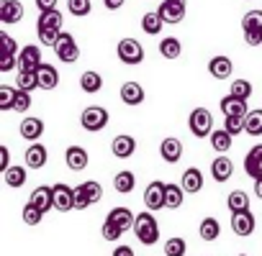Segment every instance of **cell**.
<instances>
[{
    "instance_id": "cell-48",
    "label": "cell",
    "mask_w": 262,
    "mask_h": 256,
    "mask_svg": "<svg viewBox=\"0 0 262 256\" xmlns=\"http://www.w3.org/2000/svg\"><path fill=\"white\" fill-rule=\"evenodd\" d=\"M29 108H31V92H26V90H18V92H16L13 110H18V113H26Z\"/></svg>"
},
{
    "instance_id": "cell-8",
    "label": "cell",
    "mask_w": 262,
    "mask_h": 256,
    "mask_svg": "<svg viewBox=\"0 0 262 256\" xmlns=\"http://www.w3.org/2000/svg\"><path fill=\"white\" fill-rule=\"evenodd\" d=\"M144 205L149 210H162L165 208V182H149L144 190Z\"/></svg>"
},
{
    "instance_id": "cell-46",
    "label": "cell",
    "mask_w": 262,
    "mask_h": 256,
    "mask_svg": "<svg viewBox=\"0 0 262 256\" xmlns=\"http://www.w3.org/2000/svg\"><path fill=\"white\" fill-rule=\"evenodd\" d=\"M90 205H93V200H90L85 185H77V187H75V210H85V208H90Z\"/></svg>"
},
{
    "instance_id": "cell-34",
    "label": "cell",
    "mask_w": 262,
    "mask_h": 256,
    "mask_svg": "<svg viewBox=\"0 0 262 256\" xmlns=\"http://www.w3.org/2000/svg\"><path fill=\"white\" fill-rule=\"evenodd\" d=\"M16 87H18V90H26V92L36 90V87H39V69H36V72L21 69V72H18V80H16Z\"/></svg>"
},
{
    "instance_id": "cell-54",
    "label": "cell",
    "mask_w": 262,
    "mask_h": 256,
    "mask_svg": "<svg viewBox=\"0 0 262 256\" xmlns=\"http://www.w3.org/2000/svg\"><path fill=\"white\" fill-rule=\"evenodd\" d=\"M113 256H134V248H131V246H116Z\"/></svg>"
},
{
    "instance_id": "cell-19",
    "label": "cell",
    "mask_w": 262,
    "mask_h": 256,
    "mask_svg": "<svg viewBox=\"0 0 262 256\" xmlns=\"http://www.w3.org/2000/svg\"><path fill=\"white\" fill-rule=\"evenodd\" d=\"M108 220H111L113 225H118V228L126 233V231H134V220H137V215L131 213L128 208H113V210L108 213Z\"/></svg>"
},
{
    "instance_id": "cell-26",
    "label": "cell",
    "mask_w": 262,
    "mask_h": 256,
    "mask_svg": "<svg viewBox=\"0 0 262 256\" xmlns=\"http://www.w3.org/2000/svg\"><path fill=\"white\" fill-rule=\"evenodd\" d=\"M59 85V72L52 64H41L39 67V87L41 90H54Z\"/></svg>"
},
{
    "instance_id": "cell-4",
    "label": "cell",
    "mask_w": 262,
    "mask_h": 256,
    "mask_svg": "<svg viewBox=\"0 0 262 256\" xmlns=\"http://www.w3.org/2000/svg\"><path fill=\"white\" fill-rule=\"evenodd\" d=\"M116 54L123 64H131V67L144 62V46L137 39H121L118 46H116Z\"/></svg>"
},
{
    "instance_id": "cell-52",
    "label": "cell",
    "mask_w": 262,
    "mask_h": 256,
    "mask_svg": "<svg viewBox=\"0 0 262 256\" xmlns=\"http://www.w3.org/2000/svg\"><path fill=\"white\" fill-rule=\"evenodd\" d=\"M8 167H11V149L0 146V172H6Z\"/></svg>"
},
{
    "instance_id": "cell-5",
    "label": "cell",
    "mask_w": 262,
    "mask_h": 256,
    "mask_svg": "<svg viewBox=\"0 0 262 256\" xmlns=\"http://www.w3.org/2000/svg\"><path fill=\"white\" fill-rule=\"evenodd\" d=\"M54 54H57V59H59V62H64V64L77 62V59H80V46H77L75 36H72V34H67V31H62L59 41L54 44Z\"/></svg>"
},
{
    "instance_id": "cell-20",
    "label": "cell",
    "mask_w": 262,
    "mask_h": 256,
    "mask_svg": "<svg viewBox=\"0 0 262 256\" xmlns=\"http://www.w3.org/2000/svg\"><path fill=\"white\" fill-rule=\"evenodd\" d=\"M208 72H211V77H213V80H226V77H231L234 64H231V59H229V57L219 54V57H213V59L208 62Z\"/></svg>"
},
{
    "instance_id": "cell-47",
    "label": "cell",
    "mask_w": 262,
    "mask_h": 256,
    "mask_svg": "<svg viewBox=\"0 0 262 256\" xmlns=\"http://www.w3.org/2000/svg\"><path fill=\"white\" fill-rule=\"evenodd\" d=\"M100 236H103L105 241H118V238L123 236V231H121L118 225H113V223L105 218V220H103V228H100Z\"/></svg>"
},
{
    "instance_id": "cell-36",
    "label": "cell",
    "mask_w": 262,
    "mask_h": 256,
    "mask_svg": "<svg viewBox=\"0 0 262 256\" xmlns=\"http://www.w3.org/2000/svg\"><path fill=\"white\" fill-rule=\"evenodd\" d=\"M198 233H201V238H203V241H216V238H219V233H221V225H219V220H216V218H203V220H201Z\"/></svg>"
},
{
    "instance_id": "cell-40",
    "label": "cell",
    "mask_w": 262,
    "mask_h": 256,
    "mask_svg": "<svg viewBox=\"0 0 262 256\" xmlns=\"http://www.w3.org/2000/svg\"><path fill=\"white\" fill-rule=\"evenodd\" d=\"M16 92H18V87H11V85H0V110H13Z\"/></svg>"
},
{
    "instance_id": "cell-21",
    "label": "cell",
    "mask_w": 262,
    "mask_h": 256,
    "mask_svg": "<svg viewBox=\"0 0 262 256\" xmlns=\"http://www.w3.org/2000/svg\"><path fill=\"white\" fill-rule=\"evenodd\" d=\"M211 174H213L216 182H226V180H231V174H234V162H231L226 154L216 157L213 164H211Z\"/></svg>"
},
{
    "instance_id": "cell-15",
    "label": "cell",
    "mask_w": 262,
    "mask_h": 256,
    "mask_svg": "<svg viewBox=\"0 0 262 256\" xmlns=\"http://www.w3.org/2000/svg\"><path fill=\"white\" fill-rule=\"evenodd\" d=\"M47 159H49L47 146H44V144L31 141V146L26 149V167H29V169H41V167L47 164Z\"/></svg>"
},
{
    "instance_id": "cell-37",
    "label": "cell",
    "mask_w": 262,
    "mask_h": 256,
    "mask_svg": "<svg viewBox=\"0 0 262 256\" xmlns=\"http://www.w3.org/2000/svg\"><path fill=\"white\" fill-rule=\"evenodd\" d=\"M224 128L231 136H239L247 131V115H224Z\"/></svg>"
},
{
    "instance_id": "cell-13",
    "label": "cell",
    "mask_w": 262,
    "mask_h": 256,
    "mask_svg": "<svg viewBox=\"0 0 262 256\" xmlns=\"http://www.w3.org/2000/svg\"><path fill=\"white\" fill-rule=\"evenodd\" d=\"M29 202H34V205L47 215V213L54 208V190H52V187H47V185H41V187H36V190L31 192Z\"/></svg>"
},
{
    "instance_id": "cell-3",
    "label": "cell",
    "mask_w": 262,
    "mask_h": 256,
    "mask_svg": "<svg viewBox=\"0 0 262 256\" xmlns=\"http://www.w3.org/2000/svg\"><path fill=\"white\" fill-rule=\"evenodd\" d=\"M108 120H111V115H108V110L100 108V105H90V108H85L82 115H80L82 128H85V131H90V134L103 131V128L108 125Z\"/></svg>"
},
{
    "instance_id": "cell-33",
    "label": "cell",
    "mask_w": 262,
    "mask_h": 256,
    "mask_svg": "<svg viewBox=\"0 0 262 256\" xmlns=\"http://www.w3.org/2000/svg\"><path fill=\"white\" fill-rule=\"evenodd\" d=\"M26 177H29L26 167H8L3 172V180H6L8 187H24L26 185Z\"/></svg>"
},
{
    "instance_id": "cell-39",
    "label": "cell",
    "mask_w": 262,
    "mask_h": 256,
    "mask_svg": "<svg viewBox=\"0 0 262 256\" xmlns=\"http://www.w3.org/2000/svg\"><path fill=\"white\" fill-rule=\"evenodd\" d=\"M185 251H188L185 238L172 236V238H167V241H165V256H185Z\"/></svg>"
},
{
    "instance_id": "cell-44",
    "label": "cell",
    "mask_w": 262,
    "mask_h": 256,
    "mask_svg": "<svg viewBox=\"0 0 262 256\" xmlns=\"http://www.w3.org/2000/svg\"><path fill=\"white\" fill-rule=\"evenodd\" d=\"M67 8H70V13L77 16V18H82V16H88V13L93 11L90 0H67Z\"/></svg>"
},
{
    "instance_id": "cell-6",
    "label": "cell",
    "mask_w": 262,
    "mask_h": 256,
    "mask_svg": "<svg viewBox=\"0 0 262 256\" xmlns=\"http://www.w3.org/2000/svg\"><path fill=\"white\" fill-rule=\"evenodd\" d=\"M157 11H160V16L165 18V23H180V21L185 18L188 3H185V0H162Z\"/></svg>"
},
{
    "instance_id": "cell-49",
    "label": "cell",
    "mask_w": 262,
    "mask_h": 256,
    "mask_svg": "<svg viewBox=\"0 0 262 256\" xmlns=\"http://www.w3.org/2000/svg\"><path fill=\"white\" fill-rule=\"evenodd\" d=\"M85 185V190H88V195H90V200H93V205L103 197V187L95 182V180H88V182H82Z\"/></svg>"
},
{
    "instance_id": "cell-14",
    "label": "cell",
    "mask_w": 262,
    "mask_h": 256,
    "mask_svg": "<svg viewBox=\"0 0 262 256\" xmlns=\"http://www.w3.org/2000/svg\"><path fill=\"white\" fill-rule=\"evenodd\" d=\"M160 157H162L167 164H178L180 157H183V144H180V139H175V136L165 139V141L160 144Z\"/></svg>"
},
{
    "instance_id": "cell-57",
    "label": "cell",
    "mask_w": 262,
    "mask_h": 256,
    "mask_svg": "<svg viewBox=\"0 0 262 256\" xmlns=\"http://www.w3.org/2000/svg\"><path fill=\"white\" fill-rule=\"evenodd\" d=\"M254 192H257V197L262 200V177H259V180H254Z\"/></svg>"
},
{
    "instance_id": "cell-24",
    "label": "cell",
    "mask_w": 262,
    "mask_h": 256,
    "mask_svg": "<svg viewBox=\"0 0 262 256\" xmlns=\"http://www.w3.org/2000/svg\"><path fill=\"white\" fill-rule=\"evenodd\" d=\"M134 187H137V177H134V172L123 169V172H118V174L113 177V190H116L118 195H128V192H134Z\"/></svg>"
},
{
    "instance_id": "cell-31",
    "label": "cell",
    "mask_w": 262,
    "mask_h": 256,
    "mask_svg": "<svg viewBox=\"0 0 262 256\" xmlns=\"http://www.w3.org/2000/svg\"><path fill=\"white\" fill-rule=\"evenodd\" d=\"M231 144H234V136L226 131V128H221V131H213V134H211V146H213V151L226 154V151L231 149Z\"/></svg>"
},
{
    "instance_id": "cell-2",
    "label": "cell",
    "mask_w": 262,
    "mask_h": 256,
    "mask_svg": "<svg viewBox=\"0 0 262 256\" xmlns=\"http://www.w3.org/2000/svg\"><path fill=\"white\" fill-rule=\"evenodd\" d=\"M188 128H190V134L195 139H206V136L213 134V115L206 108H195V110H190Z\"/></svg>"
},
{
    "instance_id": "cell-1",
    "label": "cell",
    "mask_w": 262,
    "mask_h": 256,
    "mask_svg": "<svg viewBox=\"0 0 262 256\" xmlns=\"http://www.w3.org/2000/svg\"><path fill=\"white\" fill-rule=\"evenodd\" d=\"M134 233L139 238V243L144 246H155L160 241V225H157V218L152 213H139L137 220H134Z\"/></svg>"
},
{
    "instance_id": "cell-38",
    "label": "cell",
    "mask_w": 262,
    "mask_h": 256,
    "mask_svg": "<svg viewBox=\"0 0 262 256\" xmlns=\"http://www.w3.org/2000/svg\"><path fill=\"white\" fill-rule=\"evenodd\" d=\"M247 134L249 136H262V108L247 113Z\"/></svg>"
},
{
    "instance_id": "cell-30",
    "label": "cell",
    "mask_w": 262,
    "mask_h": 256,
    "mask_svg": "<svg viewBox=\"0 0 262 256\" xmlns=\"http://www.w3.org/2000/svg\"><path fill=\"white\" fill-rule=\"evenodd\" d=\"M221 110H224V115H247V100L226 95L221 100Z\"/></svg>"
},
{
    "instance_id": "cell-43",
    "label": "cell",
    "mask_w": 262,
    "mask_h": 256,
    "mask_svg": "<svg viewBox=\"0 0 262 256\" xmlns=\"http://www.w3.org/2000/svg\"><path fill=\"white\" fill-rule=\"evenodd\" d=\"M229 95L242 97V100H249V95H252V82H247V80H234V82H231Z\"/></svg>"
},
{
    "instance_id": "cell-28",
    "label": "cell",
    "mask_w": 262,
    "mask_h": 256,
    "mask_svg": "<svg viewBox=\"0 0 262 256\" xmlns=\"http://www.w3.org/2000/svg\"><path fill=\"white\" fill-rule=\"evenodd\" d=\"M62 13L57 8L52 11H39V21H36V29H62Z\"/></svg>"
},
{
    "instance_id": "cell-9",
    "label": "cell",
    "mask_w": 262,
    "mask_h": 256,
    "mask_svg": "<svg viewBox=\"0 0 262 256\" xmlns=\"http://www.w3.org/2000/svg\"><path fill=\"white\" fill-rule=\"evenodd\" d=\"M254 225H257V220H254V215H252L249 210H244V213H231V231H234L236 236H252V233H254Z\"/></svg>"
},
{
    "instance_id": "cell-35",
    "label": "cell",
    "mask_w": 262,
    "mask_h": 256,
    "mask_svg": "<svg viewBox=\"0 0 262 256\" xmlns=\"http://www.w3.org/2000/svg\"><path fill=\"white\" fill-rule=\"evenodd\" d=\"M226 208H229L231 213H244V210H249V197H247V192L234 190V192L226 197Z\"/></svg>"
},
{
    "instance_id": "cell-29",
    "label": "cell",
    "mask_w": 262,
    "mask_h": 256,
    "mask_svg": "<svg viewBox=\"0 0 262 256\" xmlns=\"http://www.w3.org/2000/svg\"><path fill=\"white\" fill-rule=\"evenodd\" d=\"M162 26H165V18L160 16V11H149V13H144V18H142V29H144V34L157 36V34L162 31Z\"/></svg>"
},
{
    "instance_id": "cell-55",
    "label": "cell",
    "mask_w": 262,
    "mask_h": 256,
    "mask_svg": "<svg viewBox=\"0 0 262 256\" xmlns=\"http://www.w3.org/2000/svg\"><path fill=\"white\" fill-rule=\"evenodd\" d=\"M36 8L39 11H52V8H57V0H36Z\"/></svg>"
},
{
    "instance_id": "cell-17",
    "label": "cell",
    "mask_w": 262,
    "mask_h": 256,
    "mask_svg": "<svg viewBox=\"0 0 262 256\" xmlns=\"http://www.w3.org/2000/svg\"><path fill=\"white\" fill-rule=\"evenodd\" d=\"M244 172L252 177V180H259L262 177V144L252 146L247 159H244Z\"/></svg>"
},
{
    "instance_id": "cell-32",
    "label": "cell",
    "mask_w": 262,
    "mask_h": 256,
    "mask_svg": "<svg viewBox=\"0 0 262 256\" xmlns=\"http://www.w3.org/2000/svg\"><path fill=\"white\" fill-rule=\"evenodd\" d=\"M160 54H162L165 59H178V57L183 54V44H180V39H175V36L162 39V41H160Z\"/></svg>"
},
{
    "instance_id": "cell-56",
    "label": "cell",
    "mask_w": 262,
    "mask_h": 256,
    "mask_svg": "<svg viewBox=\"0 0 262 256\" xmlns=\"http://www.w3.org/2000/svg\"><path fill=\"white\" fill-rule=\"evenodd\" d=\"M123 3H126V0H103V6L108 11H118V8H123Z\"/></svg>"
},
{
    "instance_id": "cell-18",
    "label": "cell",
    "mask_w": 262,
    "mask_h": 256,
    "mask_svg": "<svg viewBox=\"0 0 262 256\" xmlns=\"http://www.w3.org/2000/svg\"><path fill=\"white\" fill-rule=\"evenodd\" d=\"M24 18V6L18 3V0H3L0 3V21L3 23H18Z\"/></svg>"
},
{
    "instance_id": "cell-58",
    "label": "cell",
    "mask_w": 262,
    "mask_h": 256,
    "mask_svg": "<svg viewBox=\"0 0 262 256\" xmlns=\"http://www.w3.org/2000/svg\"><path fill=\"white\" fill-rule=\"evenodd\" d=\"M236 256H247V253H236Z\"/></svg>"
},
{
    "instance_id": "cell-42",
    "label": "cell",
    "mask_w": 262,
    "mask_h": 256,
    "mask_svg": "<svg viewBox=\"0 0 262 256\" xmlns=\"http://www.w3.org/2000/svg\"><path fill=\"white\" fill-rule=\"evenodd\" d=\"M242 31H262V11H249L242 18Z\"/></svg>"
},
{
    "instance_id": "cell-10",
    "label": "cell",
    "mask_w": 262,
    "mask_h": 256,
    "mask_svg": "<svg viewBox=\"0 0 262 256\" xmlns=\"http://www.w3.org/2000/svg\"><path fill=\"white\" fill-rule=\"evenodd\" d=\"M44 62H41V49L39 46H24L21 49V54H18V69H31V72H36L39 67H41Z\"/></svg>"
},
{
    "instance_id": "cell-16",
    "label": "cell",
    "mask_w": 262,
    "mask_h": 256,
    "mask_svg": "<svg viewBox=\"0 0 262 256\" xmlns=\"http://www.w3.org/2000/svg\"><path fill=\"white\" fill-rule=\"evenodd\" d=\"M64 162H67V167H70L72 172H82V169L90 164V157H88V151H85L82 146H70V149L64 151Z\"/></svg>"
},
{
    "instance_id": "cell-27",
    "label": "cell",
    "mask_w": 262,
    "mask_h": 256,
    "mask_svg": "<svg viewBox=\"0 0 262 256\" xmlns=\"http://www.w3.org/2000/svg\"><path fill=\"white\" fill-rule=\"evenodd\" d=\"M80 87H82V92H88V95L100 92V90H103V77H100L98 72L88 69V72L80 74Z\"/></svg>"
},
{
    "instance_id": "cell-22",
    "label": "cell",
    "mask_w": 262,
    "mask_h": 256,
    "mask_svg": "<svg viewBox=\"0 0 262 256\" xmlns=\"http://www.w3.org/2000/svg\"><path fill=\"white\" fill-rule=\"evenodd\" d=\"M121 100L126 105H142L144 103V87L139 82H123L121 85Z\"/></svg>"
},
{
    "instance_id": "cell-23",
    "label": "cell",
    "mask_w": 262,
    "mask_h": 256,
    "mask_svg": "<svg viewBox=\"0 0 262 256\" xmlns=\"http://www.w3.org/2000/svg\"><path fill=\"white\" fill-rule=\"evenodd\" d=\"M185 187L183 185H175V182H167L165 185V208H170V210H178L180 205H183V200H185Z\"/></svg>"
},
{
    "instance_id": "cell-50",
    "label": "cell",
    "mask_w": 262,
    "mask_h": 256,
    "mask_svg": "<svg viewBox=\"0 0 262 256\" xmlns=\"http://www.w3.org/2000/svg\"><path fill=\"white\" fill-rule=\"evenodd\" d=\"M0 41H3V54H18V44L8 34H0Z\"/></svg>"
},
{
    "instance_id": "cell-41",
    "label": "cell",
    "mask_w": 262,
    "mask_h": 256,
    "mask_svg": "<svg viewBox=\"0 0 262 256\" xmlns=\"http://www.w3.org/2000/svg\"><path fill=\"white\" fill-rule=\"evenodd\" d=\"M21 218H24V223H26V225H39V223H41V218H44V213H41L34 202H26V205H24V210H21Z\"/></svg>"
},
{
    "instance_id": "cell-25",
    "label": "cell",
    "mask_w": 262,
    "mask_h": 256,
    "mask_svg": "<svg viewBox=\"0 0 262 256\" xmlns=\"http://www.w3.org/2000/svg\"><path fill=\"white\" fill-rule=\"evenodd\" d=\"M180 185L185 187V192H188V195L201 192V187H203V174H201V169H195V167L185 169V172H183V182H180Z\"/></svg>"
},
{
    "instance_id": "cell-45",
    "label": "cell",
    "mask_w": 262,
    "mask_h": 256,
    "mask_svg": "<svg viewBox=\"0 0 262 256\" xmlns=\"http://www.w3.org/2000/svg\"><path fill=\"white\" fill-rule=\"evenodd\" d=\"M36 34H39L44 46H54L59 41V36H62V29H36Z\"/></svg>"
},
{
    "instance_id": "cell-11",
    "label": "cell",
    "mask_w": 262,
    "mask_h": 256,
    "mask_svg": "<svg viewBox=\"0 0 262 256\" xmlns=\"http://www.w3.org/2000/svg\"><path fill=\"white\" fill-rule=\"evenodd\" d=\"M111 151H113V157H118V159H128L131 154L137 151V139L121 134V136H116V139L111 141Z\"/></svg>"
},
{
    "instance_id": "cell-12",
    "label": "cell",
    "mask_w": 262,
    "mask_h": 256,
    "mask_svg": "<svg viewBox=\"0 0 262 256\" xmlns=\"http://www.w3.org/2000/svg\"><path fill=\"white\" fill-rule=\"evenodd\" d=\"M18 131H21V139H26V141H39L41 134H44V120L29 115V118L21 120V128H18Z\"/></svg>"
},
{
    "instance_id": "cell-53",
    "label": "cell",
    "mask_w": 262,
    "mask_h": 256,
    "mask_svg": "<svg viewBox=\"0 0 262 256\" xmlns=\"http://www.w3.org/2000/svg\"><path fill=\"white\" fill-rule=\"evenodd\" d=\"M244 41L249 46H259L262 44V31H244Z\"/></svg>"
},
{
    "instance_id": "cell-51",
    "label": "cell",
    "mask_w": 262,
    "mask_h": 256,
    "mask_svg": "<svg viewBox=\"0 0 262 256\" xmlns=\"http://www.w3.org/2000/svg\"><path fill=\"white\" fill-rule=\"evenodd\" d=\"M16 64H18L16 54H3V59H0V72H11Z\"/></svg>"
},
{
    "instance_id": "cell-7",
    "label": "cell",
    "mask_w": 262,
    "mask_h": 256,
    "mask_svg": "<svg viewBox=\"0 0 262 256\" xmlns=\"http://www.w3.org/2000/svg\"><path fill=\"white\" fill-rule=\"evenodd\" d=\"M52 190H54V210L67 213V210L75 208V187H70L64 182H57Z\"/></svg>"
}]
</instances>
